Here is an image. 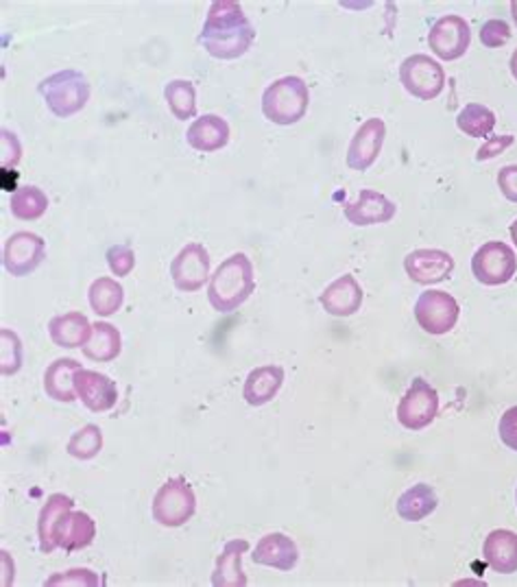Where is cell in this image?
<instances>
[{"label":"cell","instance_id":"1","mask_svg":"<svg viewBox=\"0 0 517 587\" xmlns=\"http://www.w3.org/2000/svg\"><path fill=\"white\" fill-rule=\"evenodd\" d=\"M199 42L214 60H238L256 42V27L234 0H217L210 5Z\"/></svg>","mask_w":517,"mask_h":587},{"label":"cell","instance_id":"2","mask_svg":"<svg viewBox=\"0 0 517 587\" xmlns=\"http://www.w3.org/2000/svg\"><path fill=\"white\" fill-rule=\"evenodd\" d=\"M256 291L254 265L247 254H232L223 260L208 282V302L217 313L238 310Z\"/></svg>","mask_w":517,"mask_h":587},{"label":"cell","instance_id":"3","mask_svg":"<svg viewBox=\"0 0 517 587\" xmlns=\"http://www.w3.org/2000/svg\"><path fill=\"white\" fill-rule=\"evenodd\" d=\"M38 93L47 108L58 119H71L79 114L90 101V82L82 71L64 69L38 84Z\"/></svg>","mask_w":517,"mask_h":587},{"label":"cell","instance_id":"4","mask_svg":"<svg viewBox=\"0 0 517 587\" xmlns=\"http://www.w3.org/2000/svg\"><path fill=\"white\" fill-rule=\"evenodd\" d=\"M310 103L308 86L301 77L275 80L262 95V114L267 121L280 127L299 123Z\"/></svg>","mask_w":517,"mask_h":587},{"label":"cell","instance_id":"5","mask_svg":"<svg viewBox=\"0 0 517 587\" xmlns=\"http://www.w3.org/2000/svg\"><path fill=\"white\" fill-rule=\"evenodd\" d=\"M197 511V496L186 478H169L153 496L151 515L164 528L184 526Z\"/></svg>","mask_w":517,"mask_h":587},{"label":"cell","instance_id":"6","mask_svg":"<svg viewBox=\"0 0 517 587\" xmlns=\"http://www.w3.org/2000/svg\"><path fill=\"white\" fill-rule=\"evenodd\" d=\"M399 82L410 97L419 101H432L445 88V71L432 58L417 53L402 62Z\"/></svg>","mask_w":517,"mask_h":587},{"label":"cell","instance_id":"7","mask_svg":"<svg viewBox=\"0 0 517 587\" xmlns=\"http://www.w3.org/2000/svg\"><path fill=\"white\" fill-rule=\"evenodd\" d=\"M413 313H415V321L419 323L423 332L432 337H441L454 330L460 315V306L450 293L430 289L419 295Z\"/></svg>","mask_w":517,"mask_h":587},{"label":"cell","instance_id":"8","mask_svg":"<svg viewBox=\"0 0 517 587\" xmlns=\"http://www.w3.org/2000/svg\"><path fill=\"white\" fill-rule=\"evenodd\" d=\"M517 271L515 252L502 241L484 243L471 258V273L480 284L502 286Z\"/></svg>","mask_w":517,"mask_h":587},{"label":"cell","instance_id":"9","mask_svg":"<svg viewBox=\"0 0 517 587\" xmlns=\"http://www.w3.org/2000/svg\"><path fill=\"white\" fill-rule=\"evenodd\" d=\"M439 393L423 378H415L397 404V421L408 430H423L436 419Z\"/></svg>","mask_w":517,"mask_h":587},{"label":"cell","instance_id":"10","mask_svg":"<svg viewBox=\"0 0 517 587\" xmlns=\"http://www.w3.org/2000/svg\"><path fill=\"white\" fill-rule=\"evenodd\" d=\"M47 260V241L34 232H16L5 241L3 267L12 278H27Z\"/></svg>","mask_w":517,"mask_h":587},{"label":"cell","instance_id":"11","mask_svg":"<svg viewBox=\"0 0 517 587\" xmlns=\"http://www.w3.org/2000/svg\"><path fill=\"white\" fill-rule=\"evenodd\" d=\"M210 278V254L201 243H188L171 262V280L182 293L201 291Z\"/></svg>","mask_w":517,"mask_h":587},{"label":"cell","instance_id":"12","mask_svg":"<svg viewBox=\"0 0 517 587\" xmlns=\"http://www.w3.org/2000/svg\"><path fill=\"white\" fill-rule=\"evenodd\" d=\"M471 42V32L465 19L460 16H441L428 34V47L430 51L443 60V62H454L460 60Z\"/></svg>","mask_w":517,"mask_h":587},{"label":"cell","instance_id":"13","mask_svg":"<svg viewBox=\"0 0 517 587\" xmlns=\"http://www.w3.org/2000/svg\"><path fill=\"white\" fill-rule=\"evenodd\" d=\"M384 138H386V125L382 119H369L365 121L352 143H349V149H347V167L352 171H367L373 167V162L378 160L380 151H382V145H384Z\"/></svg>","mask_w":517,"mask_h":587},{"label":"cell","instance_id":"14","mask_svg":"<svg viewBox=\"0 0 517 587\" xmlns=\"http://www.w3.org/2000/svg\"><path fill=\"white\" fill-rule=\"evenodd\" d=\"M75 391L82 404L93 413H106L112 411L119 402V387L112 378L106 374H99L95 369H79L75 374Z\"/></svg>","mask_w":517,"mask_h":587},{"label":"cell","instance_id":"15","mask_svg":"<svg viewBox=\"0 0 517 587\" xmlns=\"http://www.w3.org/2000/svg\"><path fill=\"white\" fill-rule=\"evenodd\" d=\"M404 271L417 284H439L452 276L454 258L441 249H415L404 258Z\"/></svg>","mask_w":517,"mask_h":587},{"label":"cell","instance_id":"16","mask_svg":"<svg viewBox=\"0 0 517 587\" xmlns=\"http://www.w3.org/2000/svg\"><path fill=\"white\" fill-rule=\"evenodd\" d=\"M97 537V522L86 511L66 509L53 526V541L66 552H77L93 546Z\"/></svg>","mask_w":517,"mask_h":587},{"label":"cell","instance_id":"17","mask_svg":"<svg viewBox=\"0 0 517 587\" xmlns=\"http://www.w3.org/2000/svg\"><path fill=\"white\" fill-rule=\"evenodd\" d=\"M343 212L352 225L369 228V225L389 223L395 217L397 206L391 199H386L382 193L365 188V191H360V195L354 204H345Z\"/></svg>","mask_w":517,"mask_h":587},{"label":"cell","instance_id":"18","mask_svg":"<svg viewBox=\"0 0 517 587\" xmlns=\"http://www.w3.org/2000/svg\"><path fill=\"white\" fill-rule=\"evenodd\" d=\"M362 299H365V293H362L360 284L356 282V278L349 273L336 278L319 295V304L332 317H352L354 313L360 310Z\"/></svg>","mask_w":517,"mask_h":587},{"label":"cell","instance_id":"19","mask_svg":"<svg viewBox=\"0 0 517 587\" xmlns=\"http://www.w3.org/2000/svg\"><path fill=\"white\" fill-rule=\"evenodd\" d=\"M254 563L275 567L280 572H291L299 561L297 543L284 533H267L251 552Z\"/></svg>","mask_w":517,"mask_h":587},{"label":"cell","instance_id":"20","mask_svg":"<svg viewBox=\"0 0 517 587\" xmlns=\"http://www.w3.org/2000/svg\"><path fill=\"white\" fill-rule=\"evenodd\" d=\"M186 143L199 154H217L230 143V125L217 114H204L188 127Z\"/></svg>","mask_w":517,"mask_h":587},{"label":"cell","instance_id":"21","mask_svg":"<svg viewBox=\"0 0 517 587\" xmlns=\"http://www.w3.org/2000/svg\"><path fill=\"white\" fill-rule=\"evenodd\" d=\"M249 550L247 539H230L225 541L221 554L217 557V565L212 572L214 587H245L247 574L243 570V557Z\"/></svg>","mask_w":517,"mask_h":587},{"label":"cell","instance_id":"22","mask_svg":"<svg viewBox=\"0 0 517 587\" xmlns=\"http://www.w3.org/2000/svg\"><path fill=\"white\" fill-rule=\"evenodd\" d=\"M93 332H95V323H90L88 317L77 310L58 315L49 321V337L58 347L82 350L93 339Z\"/></svg>","mask_w":517,"mask_h":587},{"label":"cell","instance_id":"23","mask_svg":"<svg viewBox=\"0 0 517 587\" xmlns=\"http://www.w3.org/2000/svg\"><path fill=\"white\" fill-rule=\"evenodd\" d=\"M284 384V367L280 365H262L249 371L245 387H243V400L249 406H264L269 404Z\"/></svg>","mask_w":517,"mask_h":587},{"label":"cell","instance_id":"24","mask_svg":"<svg viewBox=\"0 0 517 587\" xmlns=\"http://www.w3.org/2000/svg\"><path fill=\"white\" fill-rule=\"evenodd\" d=\"M482 559L500 574L517 572V533L506 528L491 530L482 543Z\"/></svg>","mask_w":517,"mask_h":587},{"label":"cell","instance_id":"25","mask_svg":"<svg viewBox=\"0 0 517 587\" xmlns=\"http://www.w3.org/2000/svg\"><path fill=\"white\" fill-rule=\"evenodd\" d=\"M82 369V365L75 358H58L53 360L45 371V393L56 400L71 404L77 400L75 391V374Z\"/></svg>","mask_w":517,"mask_h":587},{"label":"cell","instance_id":"26","mask_svg":"<svg viewBox=\"0 0 517 587\" xmlns=\"http://www.w3.org/2000/svg\"><path fill=\"white\" fill-rule=\"evenodd\" d=\"M436 506H439V498H436L434 489L426 482H419V485L406 489L397 498V504H395L397 515L404 522H421L423 517L434 513Z\"/></svg>","mask_w":517,"mask_h":587},{"label":"cell","instance_id":"27","mask_svg":"<svg viewBox=\"0 0 517 587\" xmlns=\"http://www.w3.org/2000/svg\"><path fill=\"white\" fill-rule=\"evenodd\" d=\"M121 350H123L121 332L116 326L108 321H97L93 339L88 341L86 347H82L84 356L95 363H112L121 356Z\"/></svg>","mask_w":517,"mask_h":587},{"label":"cell","instance_id":"28","mask_svg":"<svg viewBox=\"0 0 517 587\" xmlns=\"http://www.w3.org/2000/svg\"><path fill=\"white\" fill-rule=\"evenodd\" d=\"M88 302L99 317L116 315L125 304V289L114 278H97L88 289Z\"/></svg>","mask_w":517,"mask_h":587},{"label":"cell","instance_id":"29","mask_svg":"<svg viewBox=\"0 0 517 587\" xmlns=\"http://www.w3.org/2000/svg\"><path fill=\"white\" fill-rule=\"evenodd\" d=\"M75 500L64 493H51L38 515V539H40V552L51 554L58 546L53 541V526L60 519V515L66 509H73Z\"/></svg>","mask_w":517,"mask_h":587},{"label":"cell","instance_id":"30","mask_svg":"<svg viewBox=\"0 0 517 587\" xmlns=\"http://www.w3.org/2000/svg\"><path fill=\"white\" fill-rule=\"evenodd\" d=\"M10 210L19 221H38L49 210V197L38 186H23L12 195Z\"/></svg>","mask_w":517,"mask_h":587},{"label":"cell","instance_id":"31","mask_svg":"<svg viewBox=\"0 0 517 587\" xmlns=\"http://www.w3.org/2000/svg\"><path fill=\"white\" fill-rule=\"evenodd\" d=\"M164 99L169 103L171 114L177 121H190L197 117V90L186 80H173L164 88Z\"/></svg>","mask_w":517,"mask_h":587},{"label":"cell","instance_id":"32","mask_svg":"<svg viewBox=\"0 0 517 587\" xmlns=\"http://www.w3.org/2000/svg\"><path fill=\"white\" fill-rule=\"evenodd\" d=\"M456 127L469 138H487L495 127V114L480 103H469L458 112Z\"/></svg>","mask_w":517,"mask_h":587},{"label":"cell","instance_id":"33","mask_svg":"<svg viewBox=\"0 0 517 587\" xmlns=\"http://www.w3.org/2000/svg\"><path fill=\"white\" fill-rule=\"evenodd\" d=\"M103 450V430L97 424L79 428L66 443V452L77 461H90Z\"/></svg>","mask_w":517,"mask_h":587},{"label":"cell","instance_id":"34","mask_svg":"<svg viewBox=\"0 0 517 587\" xmlns=\"http://www.w3.org/2000/svg\"><path fill=\"white\" fill-rule=\"evenodd\" d=\"M21 367H23V341L14 330L3 328L0 330V371H3V376H14L21 371Z\"/></svg>","mask_w":517,"mask_h":587},{"label":"cell","instance_id":"35","mask_svg":"<svg viewBox=\"0 0 517 587\" xmlns=\"http://www.w3.org/2000/svg\"><path fill=\"white\" fill-rule=\"evenodd\" d=\"M106 260L116 278H127L136 267V254L130 245H112L106 254Z\"/></svg>","mask_w":517,"mask_h":587},{"label":"cell","instance_id":"36","mask_svg":"<svg viewBox=\"0 0 517 587\" xmlns=\"http://www.w3.org/2000/svg\"><path fill=\"white\" fill-rule=\"evenodd\" d=\"M101 580H99V574H95L93 570L88 567H73L69 572H58L53 574L51 578H47V587H58V585H75V587H97Z\"/></svg>","mask_w":517,"mask_h":587},{"label":"cell","instance_id":"37","mask_svg":"<svg viewBox=\"0 0 517 587\" xmlns=\"http://www.w3.org/2000/svg\"><path fill=\"white\" fill-rule=\"evenodd\" d=\"M510 40V29L504 21H487L480 29V42L487 49H500Z\"/></svg>","mask_w":517,"mask_h":587},{"label":"cell","instance_id":"38","mask_svg":"<svg viewBox=\"0 0 517 587\" xmlns=\"http://www.w3.org/2000/svg\"><path fill=\"white\" fill-rule=\"evenodd\" d=\"M0 136H3L0 138V162H3V169L19 167V162L23 158V147H21L16 134H12L10 130H3L0 132Z\"/></svg>","mask_w":517,"mask_h":587},{"label":"cell","instance_id":"39","mask_svg":"<svg viewBox=\"0 0 517 587\" xmlns=\"http://www.w3.org/2000/svg\"><path fill=\"white\" fill-rule=\"evenodd\" d=\"M497 432H500L502 443L517 452V406H510L508 411H504L497 424Z\"/></svg>","mask_w":517,"mask_h":587},{"label":"cell","instance_id":"40","mask_svg":"<svg viewBox=\"0 0 517 587\" xmlns=\"http://www.w3.org/2000/svg\"><path fill=\"white\" fill-rule=\"evenodd\" d=\"M513 143H515L513 136H493V138H489V140L476 151V160H478V162L493 160L495 156L504 154Z\"/></svg>","mask_w":517,"mask_h":587},{"label":"cell","instance_id":"41","mask_svg":"<svg viewBox=\"0 0 517 587\" xmlns=\"http://www.w3.org/2000/svg\"><path fill=\"white\" fill-rule=\"evenodd\" d=\"M497 186H500V193L508 201L517 204V164H510V167L500 169V173H497Z\"/></svg>","mask_w":517,"mask_h":587},{"label":"cell","instance_id":"42","mask_svg":"<svg viewBox=\"0 0 517 587\" xmlns=\"http://www.w3.org/2000/svg\"><path fill=\"white\" fill-rule=\"evenodd\" d=\"M508 69H510V75H513V80L517 82V51L510 56V62H508Z\"/></svg>","mask_w":517,"mask_h":587},{"label":"cell","instance_id":"43","mask_svg":"<svg viewBox=\"0 0 517 587\" xmlns=\"http://www.w3.org/2000/svg\"><path fill=\"white\" fill-rule=\"evenodd\" d=\"M508 232H510V239H513V243L517 245V219L510 223V228H508Z\"/></svg>","mask_w":517,"mask_h":587},{"label":"cell","instance_id":"44","mask_svg":"<svg viewBox=\"0 0 517 587\" xmlns=\"http://www.w3.org/2000/svg\"><path fill=\"white\" fill-rule=\"evenodd\" d=\"M510 16H513V21L517 25V0H513V3H510Z\"/></svg>","mask_w":517,"mask_h":587},{"label":"cell","instance_id":"45","mask_svg":"<svg viewBox=\"0 0 517 587\" xmlns=\"http://www.w3.org/2000/svg\"><path fill=\"white\" fill-rule=\"evenodd\" d=\"M515 500H517V491H515Z\"/></svg>","mask_w":517,"mask_h":587}]
</instances>
